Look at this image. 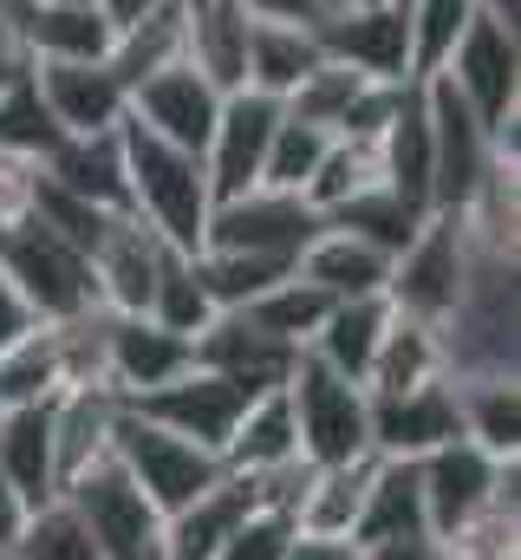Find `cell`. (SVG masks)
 I'll return each mask as SVG.
<instances>
[{"label": "cell", "instance_id": "cell-1", "mask_svg": "<svg viewBox=\"0 0 521 560\" xmlns=\"http://www.w3.org/2000/svg\"><path fill=\"white\" fill-rule=\"evenodd\" d=\"M118 143H125L130 215H137L157 242H170V248H183V255H202L209 209H216L209 176H202V156H196V150H183V143L150 138V131H143V125H130V118L118 125Z\"/></svg>", "mask_w": 521, "mask_h": 560}, {"label": "cell", "instance_id": "cell-2", "mask_svg": "<svg viewBox=\"0 0 521 560\" xmlns=\"http://www.w3.org/2000/svg\"><path fill=\"white\" fill-rule=\"evenodd\" d=\"M0 280L13 287V300H20L26 319H39V326H66V319H79V313L99 306L92 261H85L59 229H46L33 209L0 229Z\"/></svg>", "mask_w": 521, "mask_h": 560}, {"label": "cell", "instance_id": "cell-3", "mask_svg": "<svg viewBox=\"0 0 521 560\" xmlns=\"http://www.w3.org/2000/svg\"><path fill=\"white\" fill-rule=\"evenodd\" d=\"M443 79L483 118V131L496 138V150L521 156V26L476 7V20L463 26V39L443 59Z\"/></svg>", "mask_w": 521, "mask_h": 560}, {"label": "cell", "instance_id": "cell-4", "mask_svg": "<svg viewBox=\"0 0 521 560\" xmlns=\"http://www.w3.org/2000/svg\"><path fill=\"white\" fill-rule=\"evenodd\" d=\"M112 463L137 482V495H143L163 522L229 476L216 450H202V443L163 430L157 418H143V411H130V405L118 411V423H112Z\"/></svg>", "mask_w": 521, "mask_h": 560}, {"label": "cell", "instance_id": "cell-5", "mask_svg": "<svg viewBox=\"0 0 521 560\" xmlns=\"http://www.w3.org/2000/svg\"><path fill=\"white\" fill-rule=\"evenodd\" d=\"M287 411H293V436L306 463H352L372 456V398L366 385L339 378L333 365H320L313 352H300L280 378Z\"/></svg>", "mask_w": 521, "mask_h": 560}, {"label": "cell", "instance_id": "cell-6", "mask_svg": "<svg viewBox=\"0 0 521 560\" xmlns=\"http://www.w3.org/2000/svg\"><path fill=\"white\" fill-rule=\"evenodd\" d=\"M417 85H424V125H430V209L456 215V209L483 189V176L502 163V150L483 131V118L456 98V85H450L443 72H430V79H417Z\"/></svg>", "mask_w": 521, "mask_h": 560}, {"label": "cell", "instance_id": "cell-7", "mask_svg": "<svg viewBox=\"0 0 521 560\" xmlns=\"http://www.w3.org/2000/svg\"><path fill=\"white\" fill-rule=\"evenodd\" d=\"M326 229V215L306 202V196H293V189H242V196H229V202H216L209 209V235H202V248H222V255H260V261H300V248L313 242Z\"/></svg>", "mask_w": 521, "mask_h": 560}, {"label": "cell", "instance_id": "cell-8", "mask_svg": "<svg viewBox=\"0 0 521 560\" xmlns=\"http://www.w3.org/2000/svg\"><path fill=\"white\" fill-rule=\"evenodd\" d=\"M521 456H489L483 443L456 436L430 456H417V489H424V515H430V535H456L463 522H476L489 502L516 495Z\"/></svg>", "mask_w": 521, "mask_h": 560}, {"label": "cell", "instance_id": "cell-9", "mask_svg": "<svg viewBox=\"0 0 521 560\" xmlns=\"http://www.w3.org/2000/svg\"><path fill=\"white\" fill-rule=\"evenodd\" d=\"M470 280V242H463V222L456 215H424V229L410 235V248L391 261V280H385V300L410 319H430L443 326L456 293Z\"/></svg>", "mask_w": 521, "mask_h": 560}, {"label": "cell", "instance_id": "cell-10", "mask_svg": "<svg viewBox=\"0 0 521 560\" xmlns=\"http://www.w3.org/2000/svg\"><path fill=\"white\" fill-rule=\"evenodd\" d=\"M59 495L85 515L99 560H150L157 548H163V515L137 495V482H130L112 456L92 463V469H79Z\"/></svg>", "mask_w": 521, "mask_h": 560}, {"label": "cell", "instance_id": "cell-11", "mask_svg": "<svg viewBox=\"0 0 521 560\" xmlns=\"http://www.w3.org/2000/svg\"><path fill=\"white\" fill-rule=\"evenodd\" d=\"M248 398H260L255 385L189 365L183 378H170V385H157V392L130 398V411H143V418H157L163 430H176V436H189V443H202V450H216V456H222V443H229L235 418L248 411Z\"/></svg>", "mask_w": 521, "mask_h": 560}, {"label": "cell", "instance_id": "cell-12", "mask_svg": "<svg viewBox=\"0 0 521 560\" xmlns=\"http://www.w3.org/2000/svg\"><path fill=\"white\" fill-rule=\"evenodd\" d=\"M26 72H33L39 105L53 112V125L66 138H99V131L125 125L130 92L112 79L105 59H26Z\"/></svg>", "mask_w": 521, "mask_h": 560}, {"label": "cell", "instance_id": "cell-13", "mask_svg": "<svg viewBox=\"0 0 521 560\" xmlns=\"http://www.w3.org/2000/svg\"><path fill=\"white\" fill-rule=\"evenodd\" d=\"M274 125H280V98H267V92H229L222 98L216 131L202 143V176H209L216 202H229V196H242V189L260 183Z\"/></svg>", "mask_w": 521, "mask_h": 560}, {"label": "cell", "instance_id": "cell-14", "mask_svg": "<svg viewBox=\"0 0 521 560\" xmlns=\"http://www.w3.org/2000/svg\"><path fill=\"white\" fill-rule=\"evenodd\" d=\"M320 52L359 79H410V26L391 0H352L313 26Z\"/></svg>", "mask_w": 521, "mask_h": 560}, {"label": "cell", "instance_id": "cell-15", "mask_svg": "<svg viewBox=\"0 0 521 560\" xmlns=\"http://www.w3.org/2000/svg\"><path fill=\"white\" fill-rule=\"evenodd\" d=\"M196 359H189V339L157 326L150 313H105V385L118 398H143L170 378H183Z\"/></svg>", "mask_w": 521, "mask_h": 560}, {"label": "cell", "instance_id": "cell-16", "mask_svg": "<svg viewBox=\"0 0 521 560\" xmlns=\"http://www.w3.org/2000/svg\"><path fill=\"white\" fill-rule=\"evenodd\" d=\"M216 112H222V92L202 79V72H189L183 59L176 66H163L157 79H143L137 92H130V125H143L150 138L163 143H183V150H196L202 156V143L216 131Z\"/></svg>", "mask_w": 521, "mask_h": 560}, {"label": "cell", "instance_id": "cell-17", "mask_svg": "<svg viewBox=\"0 0 521 560\" xmlns=\"http://www.w3.org/2000/svg\"><path fill=\"white\" fill-rule=\"evenodd\" d=\"M372 398V392H366ZM463 436L456 418V392L450 378L437 385H417V392H397V398H372V456H397V463H417L443 443Z\"/></svg>", "mask_w": 521, "mask_h": 560}, {"label": "cell", "instance_id": "cell-18", "mask_svg": "<svg viewBox=\"0 0 521 560\" xmlns=\"http://www.w3.org/2000/svg\"><path fill=\"white\" fill-rule=\"evenodd\" d=\"M163 248L170 242H157L137 215H112V229L85 255L92 280H99V306L105 313H150V287H157V268H163Z\"/></svg>", "mask_w": 521, "mask_h": 560}, {"label": "cell", "instance_id": "cell-19", "mask_svg": "<svg viewBox=\"0 0 521 560\" xmlns=\"http://www.w3.org/2000/svg\"><path fill=\"white\" fill-rule=\"evenodd\" d=\"M189 359H196L202 372H222V378H242V385H255V392H274L300 352L280 346L274 332H260L248 313H216V319L189 339Z\"/></svg>", "mask_w": 521, "mask_h": 560}, {"label": "cell", "instance_id": "cell-20", "mask_svg": "<svg viewBox=\"0 0 521 560\" xmlns=\"http://www.w3.org/2000/svg\"><path fill=\"white\" fill-rule=\"evenodd\" d=\"M183 66L202 72L222 98L248 92V13L235 0H196L183 20Z\"/></svg>", "mask_w": 521, "mask_h": 560}, {"label": "cell", "instance_id": "cell-21", "mask_svg": "<svg viewBox=\"0 0 521 560\" xmlns=\"http://www.w3.org/2000/svg\"><path fill=\"white\" fill-rule=\"evenodd\" d=\"M125 411V398L112 392V385H66L59 398H53V456H59V489L79 476V469H92V463H105L112 456V423Z\"/></svg>", "mask_w": 521, "mask_h": 560}, {"label": "cell", "instance_id": "cell-22", "mask_svg": "<svg viewBox=\"0 0 521 560\" xmlns=\"http://www.w3.org/2000/svg\"><path fill=\"white\" fill-rule=\"evenodd\" d=\"M13 26L26 59H105L118 33L99 7H66V0H13Z\"/></svg>", "mask_w": 521, "mask_h": 560}, {"label": "cell", "instance_id": "cell-23", "mask_svg": "<svg viewBox=\"0 0 521 560\" xmlns=\"http://www.w3.org/2000/svg\"><path fill=\"white\" fill-rule=\"evenodd\" d=\"M39 176L92 209H112V215H130V189H125V143L118 131H99V138H66L46 163Z\"/></svg>", "mask_w": 521, "mask_h": 560}, {"label": "cell", "instance_id": "cell-24", "mask_svg": "<svg viewBox=\"0 0 521 560\" xmlns=\"http://www.w3.org/2000/svg\"><path fill=\"white\" fill-rule=\"evenodd\" d=\"M293 275L313 280L326 300H372V293H385V280H391V255L366 248L359 235H346V229L326 222V229L300 248Z\"/></svg>", "mask_w": 521, "mask_h": 560}, {"label": "cell", "instance_id": "cell-25", "mask_svg": "<svg viewBox=\"0 0 521 560\" xmlns=\"http://www.w3.org/2000/svg\"><path fill=\"white\" fill-rule=\"evenodd\" d=\"M255 515V495L242 476H222L216 489H202L189 509H176L163 522V560H216L222 541Z\"/></svg>", "mask_w": 521, "mask_h": 560}, {"label": "cell", "instance_id": "cell-26", "mask_svg": "<svg viewBox=\"0 0 521 560\" xmlns=\"http://www.w3.org/2000/svg\"><path fill=\"white\" fill-rule=\"evenodd\" d=\"M0 476L7 489L39 509L59 495V456H53V405H33V411H7L0 418Z\"/></svg>", "mask_w": 521, "mask_h": 560}, {"label": "cell", "instance_id": "cell-27", "mask_svg": "<svg viewBox=\"0 0 521 560\" xmlns=\"http://www.w3.org/2000/svg\"><path fill=\"white\" fill-rule=\"evenodd\" d=\"M391 326V300L385 293H372V300H333V313L320 319V332H313V359L320 365H333L339 378H352V385H366V372H372V359H379V339H385Z\"/></svg>", "mask_w": 521, "mask_h": 560}, {"label": "cell", "instance_id": "cell-28", "mask_svg": "<svg viewBox=\"0 0 521 560\" xmlns=\"http://www.w3.org/2000/svg\"><path fill=\"white\" fill-rule=\"evenodd\" d=\"M443 378V339L430 319H410L391 306V326L379 339V359L366 372V392L372 398H397V392H417V385H437Z\"/></svg>", "mask_w": 521, "mask_h": 560}, {"label": "cell", "instance_id": "cell-29", "mask_svg": "<svg viewBox=\"0 0 521 560\" xmlns=\"http://www.w3.org/2000/svg\"><path fill=\"white\" fill-rule=\"evenodd\" d=\"M66 392V346H59V326H26L20 339L0 346V405L7 411H33V405H53Z\"/></svg>", "mask_w": 521, "mask_h": 560}, {"label": "cell", "instance_id": "cell-30", "mask_svg": "<svg viewBox=\"0 0 521 560\" xmlns=\"http://www.w3.org/2000/svg\"><path fill=\"white\" fill-rule=\"evenodd\" d=\"M300 456V436H293V411H287V392H260L248 398V411L235 418L229 443H222V469L229 476H260V469H280Z\"/></svg>", "mask_w": 521, "mask_h": 560}, {"label": "cell", "instance_id": "cell-31", "mask_svg": "<svg viewBox=\"0 0 521 560\" xmlns=\"http://www.w3.org/2000/svg\"><path fill=\"white\" fill-rule=\"evenodd\" d=\"M183 20H189V7L183 0H163V7H150L143 20H130L112 33V52H105V66H112V79L137 92L143 79H157L163 66H176L183 59Z\"/></svg>", "mask_w": 521, "mask_h": 560}, {"label": "cell", "instance_id": "cell-32", "mask_svg": "<svg viewBox=\"0 0 521 560\" xmlns=\"http://www.w3.org/2000/svg\"><path fill=\"white\" fill-rule=\"evenodd\" d=\"M379 156H385L391 189H397L410 209L437 215V209H430V125H424V85H417V79L404 85V98H397V112H391L385 138H379Z\"/></svg>", "mask_w": 521, "mask_h": 560}, {"label": "cell", "instance_id": "cell-33", "mask_svg": "<svg viewBox=\"0 0 521 560\" xmlns=\"http://www.w3.org/2000/svg\"><path fill=\"white\" fill-rule=\"evenodd\" d=\"M397 535H430V515H424L417 463L379 456V469H372V489H366V509H359V528H352V541H359V548H372V541H397Z\"/></svg>", "mask_w": 521, "mask_h": 560}, {"label": "cell", "instance_id": "cell-34", "mask_svg": "<svg viewBox=\"0 0 521 560\" xmlns=\"http://www.w3.org/2000/svg\"><path fill=\"white\" fill-rule=\"evenodd\" d=\"M372 469H379V456L313 463V482H306V502H300L293 528L300 535H352L359 509H366V489H372Z\"/></svg>", "mask_w": 521, "mask_h": 560}, {"label": "cell", "instance_id": "cell-35", "mask_svg": "<svg viewBox=\"0 0 521 560\" xmlns=\"http://www.w3.org/2000/svg\"><path fill=\"white\" fill-rule=\"evenodd\" d=\"M320 39L313 26H287V20H248V92L287 98L313 66H320Z\"/></svg>", "mask_w": 521, "mask_h": 560}, {"label": "cell", "instance_id": "cell-36", "mask_svg": "<svg viewBox=\"0 0 521 560\" xmlns=\"http://www.w3.org/2000/svg\"><path fill=\"white\" fill-rule=\"evenodd\" d=\"M463 436L489 456H521V378H450Z\"/></svg>", "mask_w": 521, "mask_h": 560}, {"label": "cell", "instance_id": "cell-37", "mask_svg": "<svg viewBox=\"0 0 521 560\" xmlns=\"http://www.w3.org/2000/svg\"><path fill=\"white\" fill-rule=\"evenodd\" d=\"M333 229H346V235H359L366 248H379V255H404L410 248V235L424 229V209H410L391 183H372V189H359L352 202H339L333 215H326Z\"/></svg>", "mask_w": 521, "mask_h": 560}, {"label": "cell", "instance_id": "cell-38", "mask_svg": "<svg viewBox=\"0 0 521 560\" xmlns=\"http://www.w3.org/2000/svg\"><path fill=\"white\" fill-rule=\"evenodd\" d=\"M248 319H255L260 332H274L280 346H293V352H306L313 346V332H320V319L333 313V300L313 287V280H300V275H287V280H274L267 293H255L248 306H242Z\"/></svg>", "mask_w": 521, "mask_h": 560}, {"label": "cell", "instance_id": "cell-39", "mask_svg": "<svg viewBox=\"0 0 521 560\" xmlns=\"http://www.w3.org/2000/svg\"><path fill=\"white\" fill-rule=\"evenodd\" d=\"M150 319L170 326V332H183V339H196V332L216 319V300H209V287H202L196 255L163 248V268H157V287H150Z\"/></svg>", "mask_w": 521, "mask_h": 560}, {"label": "cell", "instance_id": "cell-40", "mask_svg": "<svg viewBox=\"0 0 521 560\" xmlns=\"http://www.w3.org/2000/svg\"><path fill=\"white\" fill-rule=\"evenodd\" d=\"M0 560H99V548H92L85 515H79L66 495H53V502L26 509V522H20L13 548H7Z\"/></svg>", "mask_w": 521, "mask_h": 560}, {"label": "cell", "instance_id": "cell-41", "mask_svg": "<svg viewBox=\"0 0 521 560\" xmlns=\"http://www.w3.org/2000/svg\"><path fill=\"white\" fill-rule=\"evenodd\" d=\"M66 143V131L53 125V112L39 105V92H33V72H20L7 92H0V156H13V163H46L53 150Z\"/></svg>", "mask_w": 521, "mask_h": 560}, {"label": "cell", "instance_id": "cell-42", "mask_svg": "<svg viewBox=\"0 0 521 560\" xmlns=\"http://www.w3.org/2000/svg\"><path fill=\"white\" fill-rule=\"evenodd\" d=\"M372 183H385V156H379V143L366 138H333L326 143V156H320V170H313V183L300 189L320 215H333L339 202H352L359 189H372Z\"/></svg>", "mask_w": 521, "mask_h": 560}, {"label": "cell", "instance_id": "cell-43", "mask_svg": "<svg viewBox=\"0 0 521 560\" xmlns=\"http://www.w3.org/2000/svg\"><path fill=\"white\" fill-rule=\"evenodd\" d=\"M476 20V0H404V26H410V79L443 72L450 46L463 39V26Z\"/></svg>", "mask_w": 521, "mask_h": 560}, {"label": "cell", "instance_id": "cell-44", "mask_svg": "<svg viewBox=\"0 0 521 560\" xmlns=\"http://www.w3.org/2000/svg\"><path fill=\"white\" fill-rule=\"evenodd\" d=\"M326 143H333V131H320V125H306V118H293V112L280 105V125H274V143H267V170H260V183L300 196V189L313 183Z\"/></svg>", "mask_w": 521, "mask_h": 560}, {"label": "cell", "instance_id": "cell-45", "mask_svg": "<svg viewBox=\"0 0 521 560\" xmlns=\"http://www.w3.org/2000/svg\"><path fill=\"white\" fill-rule=\"evenodd\" d=\"M196 268H202V287H209L216 313H242L255 293H267L274 280L293 275L287 261H260V255H222V248H202V255H196Z\"/></svg>", "mask_w": 521, "mask_h": 560}, {"label": "cell", "instance_id": "cell-46", "mask_svg": "<svg viewBox=\"0 0 521 560\" xmlns=\"http://www.w3.org/2000/svg\"><path fill=\"white\" fill-rule=\"evenodd\" d=\"M287 541H293V522L287 515H248L229 541H222V555L216 560H287Z\"/></svg>", "mask_w": 521, "mask_h": 560}, {"label": "cell", "instance_id": "cell-47", "mask_svg": "<svg viewBox=\"0 0 521 560\" xmlns=\"http://www.w3.org/2000/svg\"><path fill=\"white\" fill-rule=\"evenodd\" d=\"M248 20H287V26H320L326 13H339V0H235Z\"/></svg>", "mask_w": 521, "mask_h": 560}, {"label": "cell", "instance_id": "cell-48", "mask_svg": "<svg viewBox=\"0 0 521 560\" xmlns=\"http://www.w3.org/2000/svg\"><path fill=\"white\" fill-rule=\"evenodd\" d=\"M287 560H366V548H359L352 535H300V528H293Z\"/></svg>", "mask_w": 521, "mask_h": 560}, {"label": "cell", "instance_id": "cell-49", "mask_svg": "<svg viewBox=\"0 0 521 560\" xmlns=\"http://www.w3.org/2000/svg\"><path fill=\"white\" fill-rule=\"evenodd\" d=\"M366 560H443V535H397V541H372Z\"/></svg>", "mask_w": 521, "mask_h": 560}, {"label": "cell", "instance_id": "cell-50", "mask_svg": "<svg viewBox=\"0 0 521 560\" xmlns=\"http://www.w3.org/2000/svg\"><path fill=\"white\" fill-rule=\"evenodd\" d=\"M26 72V46H20V26H13V7L0 13V92Z\"/></svg>", "mask_w": 521, "mask_h": 560}, {"label": "cell", "instance_id": "cell-51", "mask_svg": "<svg viewBox=\"0 0 521 560\" xmlns=\"http://www.w3.org/2000/svg\"><path fill=\"white\" fill-rule=\"evenodd\" d=\"M20 522H26V502L7 489V476H0V555L13 548V535H20Z\"/></svg>", "mask_w": 521, "mask_h": 560}, {"label": "cell", "instance_id": "cell-52", "mask_svg": "<svg viewBox=\"0 0 521 560\" xmlns=\"http://www.w3.org/2000/svg\"><path fill=\"white\" fill-rule=\"evenodd\" d=\"M92 7H99L112 26H130V20H143L150 7H163V0H92Z\"/></svg>", "mask_w": 521, "mask_h": 560}, {"label": "cell", "instance_id": "cell-53", "mask_svg": "<svg viewBox=\"0 0 521 560\" xmlns=\"http://www.w3.org/2000/svg\"><path fill=\"white\" fill-rule=\"evenodd\" d=\"M483 13H496V20H509V26H521V0H476Z\"/></svg>", "mask_w": 521, "mask_h": 560}, {"label": "cell", "instance_id": "cell-54", "mask_svg": "<svg viewBox=\"0 0 521 560\" xmlns=\"http://www.w3.org/2000/svg\"><path fill=\"white\" fill-rule=\"evenodd\" d=\"M66 7H92V0H66Z\"/></svg>", "mask_w": 521, "mask_h": 560}, {"label": "cell", "instance_id": "cell-55", "mask_svg": "<svg viewBox=\"0 0 521 560\" xmlns=\"http://www.w3.org/2000/svg\"><path fill=\"white\" fill-rule=\"evenodd\" d=\"M7 7H13V0H0V13H7Z\"/></svg>", "mask_w": 521, "mask_h": 560}, {"label": "cell", "instance_id": "cell-56", "mask_svg": "<svg viewBox=\"0 0 521 560\" xmlns=\"http://www.w3.org/2000/svg\"><path fill=\"white\" fill-rule=\"evenodd\" d=\"M391 7H404V0H391Z\"/></svg>", "mask_w": 521, "mask_h": 560}, {"label": "cell", "instance_id": "cell-57", "mask_svg": "<svg viewBox=\"0 0 521 560\" xmlns=\"http://www.w3.org/2000/svg\"><path fill=\"white\" fill-rule=\"evenodd\" d=\"M0 418H7V405H0Z\"/></svg>", "mask_w": 521, "mask_h": 560}, {"label": "cell", "instance_id": "cell-58", "mask_svg": "<svg viewBox=\"0 0 521 560\" xmlns=\"http://www.w3.org/2000/svg\"><path fill=\"white\" fill-rule=\"evenodd\" d=\"M183 7H196V0H183Z\"/></svg>", "mask_w": 521, "mask_h": 560}, {"label": "cell", "instance_id": "cell-59", "mask_svg": "<svg viewBox=\"0 0 521 560\" xmlns=\"http://www.w3.org/2000/svg\"><path fill=\"white\" fill-rule=\"evenodd\" d=\"M339 7H352V0H339Z\"/></svg>", "mask_w": 521, "mask_h": 560}]
</instances>
